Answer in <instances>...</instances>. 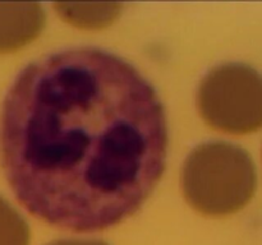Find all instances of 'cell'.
Wrapping results in <instances>:
<instances>
[{
    "label": "cell",
    "instance_id": "5",
    "mask_svg": "<svg viewBox=\"0 0 262 245\" xmlns=\"http://www.w3.org/2000/svg\"><path fill=\"white\" fill-rule=\"evenodd\" d=\"M120 3H55L59 17L82 30H101L112 24L122 12Z\"/></svg>",
    "mask_w": 262,
    "mask_h": 245
},
{
    "label": "cell",
    "instance_id": "6",
    "mask_svg": "<svg viewBox=\"0 0 262 245\" xmlns=\"http://www.w3.org/2000/svg\"><path fill=\"white\" fill-rule=\"evenodd\" d=\"M30 229L19 213L0 198V245H28Z\"/></svg>",
    "mask_w": 262,
    "mask_h": 245
},
{
    "label": "cell",
    "instance_id": "7",
    "mask_svg": "<svg viewBox=\"0 0 262 245\" xmlns=\"http://www.w3.org/2000/svg\"><path fill=\"white\" fill-rule=\"evenodd\" d=\"M50 245H107L106 242L100 240H60V241L51 242Z\"/></svg>",
    "mask_w": 262,
    "mask_h": 245
},
{
    "label": "cell",
    "instance_id": "4",
    "mask_svg": "<svg viewBox=\"0 0 262 245\" xmlns=\"http://www.w3.org/2000/svg\"><path fill=\"white\" fill-rule=\"evenodd\" d=\"M45 14L38 3H0V54L17 51L40 36Z\"/></svg>",
    "mask_w": 262,
    "mask_h": 245
},
{
    "label": "cell",
    "instance_id": "1",
    "mask_svg": "<svg viewBox=\"0 0 262 245\" xmlns=\"http://www.w3.org/2000/svg\"><path fill=\"white\" fill-rule=\"evenodd\" d=\"M168 127L151 84L130 64L72 48L28 65L0 115V160L18 201L76 232L138 211L163 175Z\"/></svg>",
    "mask_w": 262,
    "mask_h": 245
},
{
    "label": "cell",
    "instance_id": "3",
    "mask_svg": "<svg viewBox=\"0 0 262 245\" xmlns=\"http://www.w3.org/2000/svg\"><path fill=\"white\" fill-rule=\"evenodd\" d=\"M197 107L205 122L217 132H256L262 128V76L243 64L217 66L202 79Z\"/></svg>",
    "mask_w": 262,
    "mask_h": 245
},
{
    "label": "cell",
    "instance_id": "2",
    "mask_svg": "<svg viewBox=\"0 0 262 245\" xmlns=\"http://www.w3.org/2000/svg\"><path fill=\"white\" fill-rule=\"evenodd\" d=\"M257 185L250 155L228 143L199 145L187 157L182 171L186 201L207 217H227L245 208Z\"/></svg>",
    "mask_w": 262,
    "mask_h": 245
}]
</instances>
